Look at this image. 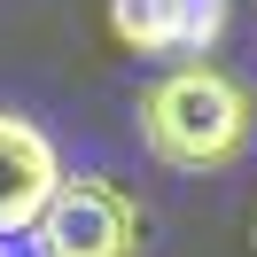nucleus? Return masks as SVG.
Here are the masks:
<instances>
[{
    "label": "nucleus",
    "mask_w": 257,
    "mask_h": 257,
    "mask_svg": "<svg viewBox=\"0 0 257 257\" xmlns=\"http://www.w3.org/2000/svg\"><path fill=\"white\" fill-rule=\"evenodd\" d=\"M141 148L164 172H234L257 148V86L226 63H164L133 101Z\"/></svg>",
    "instance_id": "obj_1"
},
{
    "label": "nucleus",
    "mask_w": 257,
    "mask_h": 257,
    "mask_svg": "<svg viewBox=\"0 0 257 257\" xmlns=\"http://www.w3.org/2000/svg\"><path fill=\"white\" fill-rule=\"evenodd\" d=\"M141 249H148L141 203L101 172H70L47 218L32 226V257H141Z\"/></svg>",
    "instance_id": "obj_2"
},
{
    "label": "nucleus",
    "mask_w": 257,
    "mask_h": 257,
    "mask_svg": "<svg viewBox=\"0 0 257 257\" xmlns=\"http://www.w3.org/2000/svg\"><path fill=\"white\" fill-rule=\"evenodd\" d=\"M63 148L39 117L0 101V241H32V226L47 218L55 187H63Z\"/></svg>",
    "instance_id": "obj_3"
},
{
    "label": "nucleus",
    "mask_w": 257,
    "mask_h": 257,
    "mask_svg": "<svg viewBox=\"0 0 257 257\" xmlns=\"http://www.w3.org/2000/svg\"><path fill=\"white\" fill-rule=\"evenodd\" d=\"M234 24V0H109V32L133 55L164 63H203Z\"/></svg>",
    "instance_id": "obj_4"
},
{
    "label": "nucleus",
    "mask_w": 257,
    "mask_h": 257,
    "mask_svg": "<svg viewBox=\"0 0 257 257\" xmlns=\"http://www.w3.org/2000/svg\"><path fill=\"white\" fill-rule=\"evenodd\" d=\"M0 257H16V249H8V241H0Z\"/></svg>",
    "instance_id": "obj_5"
}]
</instances>
